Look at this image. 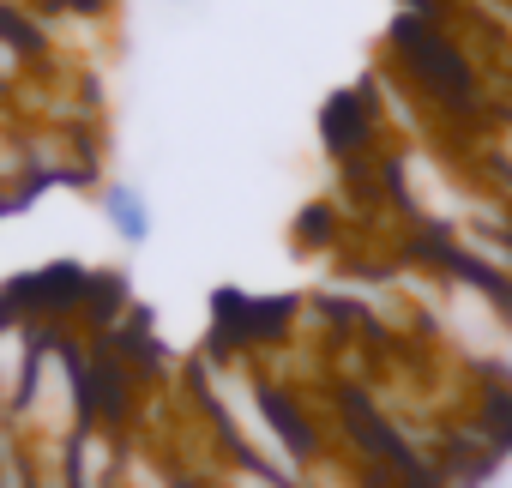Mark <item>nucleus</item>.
I'll use <instances>...</instances> for the list:
<instances>
[{"label": "nucleus", "instance_id": "nucleus-1", "mask_svg": "<svg viewBox=\"0 0 512 488\" xmlns=\"http://www.w3.org/2000/svg\"><path fill=\"white\" fill-rule=\"evenodd\" d=\"M103 217H109V229L127 241V248H145L151 241V199H145V187H133V181L103 187Z\"/></svg>", "mask_w": 512, "mask_h": 488}, {"label": "nucleus", "instance_id": "nucleus-2", "mask_svg": "<svg viewBox=\"0 0 512 488\" xmlns=\"http://www.w3.org/2000/svg\"><path fill=\"white\" fill-rule=\"evenodd\" d=\"M506 163H512V139H506Z\"/></svg>", "mask_w": 512, "mask_h": 488}]
</instances>
